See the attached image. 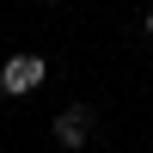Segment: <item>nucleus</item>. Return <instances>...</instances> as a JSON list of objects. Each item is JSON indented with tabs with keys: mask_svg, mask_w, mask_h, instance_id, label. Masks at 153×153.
<instances>
[{
	"mask_svg": "<svg viewBox=\"0 0 153 153\" xmlns=\"http://www.w3.org/2000/svg\"><path fill=\"white\" fill-rule=\"evenodd\" d=\"M43 74H49L43 55H12L6 68H0V92H6V98H25V92L43 86Z\"/></svg>",
	"mask_w": 153,
	"mask_h": 153,
	"instance_id": "f257e3e1",
	"label": "nucleus"
},
{
	"mask_svg": "<svg viewBox=\"0 0 153 153\" xmlns=\"http://www.w3.org/2000/svg\"><path fill=\"white\" fill-rule=\"evenodd\" d=\"M86 129H92V110H86V104H68V110L55 117V147H68V153H80L86 141H92Z\"/></svg>",
	"mask_w": 153,
	"mask_h": 153,
	"instance_id": "f03ea898",
	"label": "nucleus"
},
{
	"mask_svg": "<svg viewBox=\"0 0 153 153\" xmlns=\"http://www.w3.org/2000/svg\"><path fill=\"white\" fill-rule=\"evenodd\" d=\"M147 37H153V12H147Z\"/></svg>",
	"mask_w": 153,
	"mask_h": 153,
	"instance_id": "7ed1b4c3",
	"label": "nucleus"
}]
</instances>
